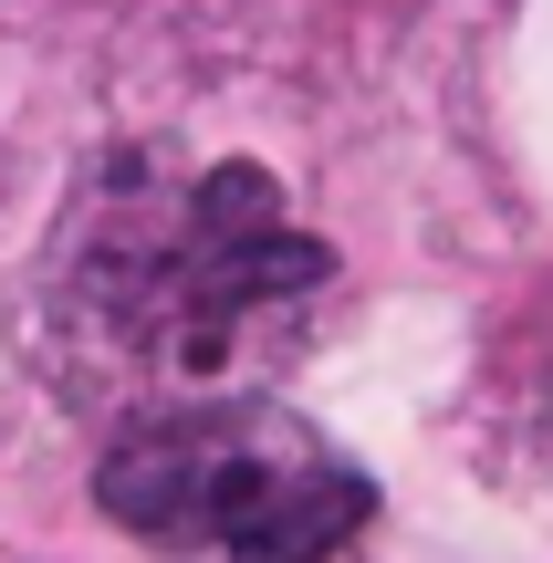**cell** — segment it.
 Wrapping results in <instances>:
<instances>
[{
  "label": "cell",
  "mask_w": 553,
  "mask_h": 563,
  "mask_svg": "<svg viewBox=\"0 0 553 563\" xmlns=\"http://www.w3.org/2000/svg\"><path fill=\"white\" fill-rule=\"evenodd\" d=\"M543 470H553V397H543Z\"/></svg>",
  "instance_id": "obj_3"
},
{
  "label": "cell",
  "mask_w": 553,
  "mask_h": 563,
  "mask_svg": "<svg viewBox=\"0 0 553 563\" xmlns=\"http://www.w3.org/2000/svg\"><path fill=\"white\" fill-rule=\"evenodd\" d=\"M95 501L146 543L220 553V563H324L376 522L366 470L324 428H303L292 407H262V397L125 428L95 470Z\"/></svg>",
  "instance_id": "obj_2"
},
{
  "label": "cell",
  "mask_w": 553,
  "mask_h": 563,
  "mask_svg": "<svg viewBox=\"0 0 553 563\" xmlns=\"http://www.w3.org/2000/svg\"><path fill=\"white\" fill-rule=\"evenodd\" d=\"M324 292V241L283 220L262 167H209L157 188L146 167L104 178L53 251L63 334L115 376H220L272 313Z\"/></svg>",
  "instance_id": "obj_1"
}]
</instances>
